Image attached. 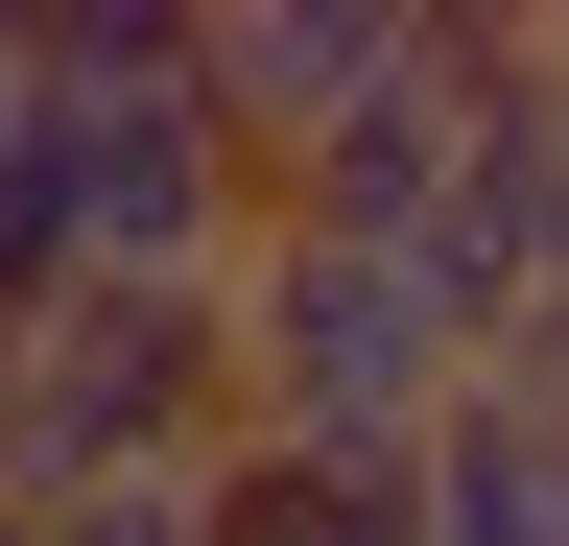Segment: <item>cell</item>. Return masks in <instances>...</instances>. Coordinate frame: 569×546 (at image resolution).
<instances>
[{"mask_svg": "<svg viewBox=\"0 0 569 546\" xmlns=\"http://www.w3.org/2000/svg\"><path fill=\"white\" fill-rule=\"evenodd\" d=\"M403 475H427V546H569V380L498 357V380H475Z\"/></svg>", "mask_w": 569, "mask_h": 546, "instance_id": "obj_5", "label": "cell"}, {"mask_svg": "<svg viewBox=\"0 0 569 546\" xmlns=\"http://www.w3.org/2000/svg\"><path fill=\"white\" fill-rule=\"evenodd\" d=\"M238 451V286H71L48 332H0V499H190Z\"/></svg>", "mask_w": 569, "mask_h": 546, "instance_id": "obj_2", "label": "cell"}, {"mask_svg": "<svg viewBox=\"0 0 569 546\" xmlns=\"http://www.w3.org/2000/svg\"><path fill=\"white\" fill-rule=\"evenodd\" d=\"M48 546H190V499H71Z\"/></svg>", "mask_w": 569, "mask_h": 546, "instance_id": "obj_7", "label": "cell"}, {"mask_svg": "<svg viewBox=\"0 0 569 546\" xmlns=\"http://www.w3.org/2000/svg\"><path fill=\"white\" fill-rule=\"evenodd\" d=\"M0 546H48V523H24V499H0Z\"/></svg>", "mask_w": 569, "mask_h": 546, "instance_id": "obj_9", "label": "cell"}, {"mask_svg": "<svg viewBox=\"0 0 569 546\" xmlns=\"http://www.w3.org/2000/svg\"><path fill=\"white\" fill-rule=\"evenodd\" d=\"M546 119H569V24H546Z\"/></svg>", "mask_w": 569, "mask_h": 546, "instance_id": "obj_8", "label": "cell"}, {"mask_svg": "<svg viewBox=\"0 0 569 546\" xmlns=\"http://www.w3.org/2000/svg\"><path fill=\"white\" fill-rule=\"evenodd\" d=\"M475 380H498V357L427 309V261L309 238V215L238 238V428H284V451H427Z\"/></svg>", "mask_w": 569, "mask_h": 546, "instance_id": "obj_3", "label": "cell"}, {"mask_svg": "<svg viewBox=\"0 0 569 546\" xmlns=\"http://www.w3.org/2000/svg\"><path fill=\"white\" fill-rule=\"evenodd\" d=\"M190 546H427V475L403 451H284V428H238L190 475Z\"/></svg>", "mask_w": 569, "mask_h": 546, "instance_id": "obj_6", "label": "cell"}, {"mask_svg": "<svg viewBox=\"0 0 569 546\" xmlns=\"http://www.w3.org/2000/svg\"><path fill=\"white\" fill-rule=\"evenodd\" d=\"M403 24L427 0H190V96L238 143V190H284L356 96H403Z\"/></svg>", "mask_w": 569, "mask_h": 546, "instance_id": "obj_4", "label": "cell"}, {"mask_svg": "<svg viewBox=\"0 0 569 546\" xmlns=\"http://www.w3.org/2000/svg\"><path fill=\"white\" fill-rule=\"evenodd\" d=\"M0 48H24V167H48L96 286H238L261 190H238V143L190 96V0H48Z\"/></svg>", "mask_w": 569, "mask_h": 546, "instance_id": "obj_1", "label": "cell"}]
</instances>
